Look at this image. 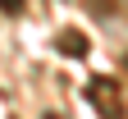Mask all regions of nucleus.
Masks as SVG:
<instances>
[{"mask_svg":"<svg viewBox=\"0 0 128 119\" xmlns=\"http://www.w3.org/2000/svg\"><path fill=\"white\" fill-rule=\"evenodd\" d=\"M87 96L101 105V119H124V105L114 101V82L110 78H92L87 82Z\"/></svg>","mask_w":128,"mask_h":119,"instance_id":"nucleus-1","label":"nucleus"}]
</instances>
